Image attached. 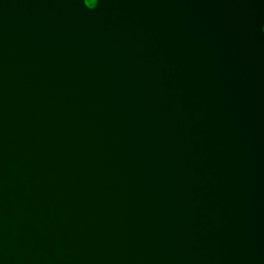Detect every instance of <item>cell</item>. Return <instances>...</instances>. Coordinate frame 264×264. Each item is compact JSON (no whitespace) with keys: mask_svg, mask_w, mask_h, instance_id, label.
I'll return each mask as SVG.
<instances>
[{"mask_svg":"<svg viewBox=\"0 0 264 264\" xmlns=\"http://www.w3.org/2000/svg\"><path fill=\"white\" fill-rule=\"evenodd\" d=\"M85 3L89 7H94L97 4V1L96 0H86Z\"/></svg>","mask_w":264,"mask_h":264,"instance_id":"1","label":"cell"}]
</instances>
